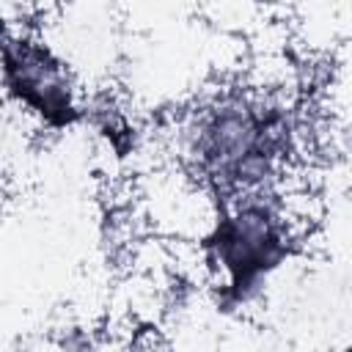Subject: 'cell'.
<instances>
[{"instance_id":"cell-1","label":"cell","mask_w":352,"mask_h":352,"mask_svg":"<svg viewBox=\"0 0 352 352\" xmlns=\"http://www.w3.org/2000/svg\"><path fill=\"white\" fill-rule=\"evenodd\" d=\"M283 138V121L275 107L226 99L201 113L192 129V157L217 192L248 198L272 173Z\"/></svg>"},{"instance_id":"cell-2","label":"cell","mask_w":352,"mask_h":352,"mask_svg":"<svg viewBox=\"0 0 352 352\" xmlns=\"http://www.w3.org/2000/svg\"><path fill=\"white\" fill-rule=\"evenodd\" d=\"M204 245L228 278L223 289V308H236L253 300L267 275L278 270L289 253L283 220L258 195L234 198Z\"/></svg>"},{"instance_id":"cell-3","label":"cell","mask_w":352,"mask_h":352,"mask_svg":"<svg viewBox=\"0 0 352 352\" xmlns=\"http://www.w3.org/2000/svg\"><path fill=\"white\" fill-rule=\"evenodd\" d=\"M0 69L8 94L44 124L60 129L77 121L74 80L50 47L33 38H8L0 47Z\"/></svg>"}]
</instances>
